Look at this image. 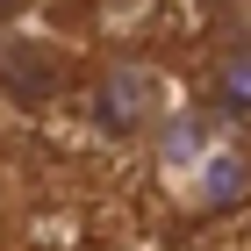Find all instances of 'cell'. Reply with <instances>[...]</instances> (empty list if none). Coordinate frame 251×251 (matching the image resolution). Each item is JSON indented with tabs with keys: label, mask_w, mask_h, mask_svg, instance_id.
I'll return each instance as SVG.
<instances>
[{
	"label": "cell",
	"mask_w": 251,
	"mask_h": 251,
	"mask_svg": "<svg viewBox=\"0 0 251 251\" xmlns=\"http://www.w3.org/2000/svg\"><path fill=\"white\" fill-rule=\"evenodd\" d=\"M173 86H165V72L144 58H100L94 79H86V108H94V122L108 136H122V144H144V136L158 129V122L173 115Z\"/></svg>",
	"instance_id": "cell-2"
},
{
	"label": "cell",
	"mask_w": 251,
	"mask_h": 251,
	"mask_svg": "<svg viewBox=\"0 0 251 251\" xmlns=\"http://www.w3.org/2000/svg\"><path fill=\"white\" fill-rule=\"evenodd\" d=\"M201 108L215 122H251V36H223L208 50V72H201Z\"/></svg>",
	"instance_id": "cell-3"
},
{
	"label": "cell",
	"mask_w": 251,
	"mask_h": 251,
	"mask_svg": "<svg viewBox=\"0 0 251 251\" xmlns=\"http://www.w3.org/2000/svg\"><path fill=\"white\" fill-rule=\"evenodd\" d=\"M208 7H237V0H208Z\"/></svg>",
	"instance_id": "cell-5"
},
{
	"label": "cell",
	"mask_w": 251,
	"mask_h": 251,
	"mask_svg": "<svg viewBox=\"0 0 251 251\" xmlns=\"http://www.w3.org/2000/svg\"><path fill=\"white\" fill-rule=\"evenodd\" d=\"M151 173L165 187V201H179L187 215H223L251 194V165L230 122H215L201 100H173V115L144 136Z\"/></svg>",
	"instance_id": "cell-1"
},
{
	"label": "cell",
	"mask_w": 251,
	"mask_h": 251,
	"mask_svg": "<svg viewBox=\"0 0 251 251\" xmlns=\"http://www.w3.org/2000/svg\"><path fill=\"white\" fill-rule=\"evenodd\" d=\"M22 7H29V0H0V29H7V22H15Z\"/></svg>",
	"instance_id": "cell-4"
}]
</instances>
